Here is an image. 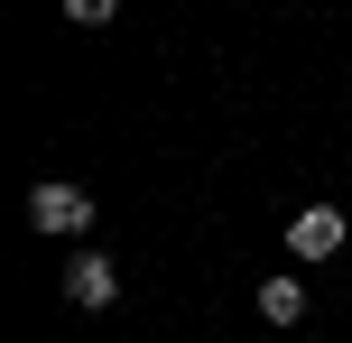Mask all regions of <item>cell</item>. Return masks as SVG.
Segmentation results:
<instances>
[{
    "mask_svg": "<svg viewBox=\"0 0 352 343\" xmlns=\"http://www.w3.org/2000/svg\"><path fill=\"white\" fill-rule=\"evenodd\" d=\"M111 288H121V269H111L102 251H84V260H74V269H65V297H74V307H84V316H102V307H111Z\"/></svg>",
    "mask_w": 352,
    "mask_h": 343,
    "instance_id": "cell-3",
    "label": "cell"
},
{
    "mask_svg": "<svg viewBox=\"0 0 352 343\" xmlns=\"http://www.w3.org/2000/svg\"><path fill=\"white\" fill-rule=\"evenodd\" d=\"M287 251L297 260H334L343 251V204H306V214L287 223Z\"/></svg>",
    "mask_w": 352,
    "mask_h": 343,
    "instance_id": "cell-2",
    "label": "cell"
},
{
    "mask_svg": "<svg viewBox=\"0 0 352 343\" xmlns=\"http://www.w3.org/2000/svg\"><path fill=\"white\" fill-rule=\"evenodd\" d=\"M250 307H260L269 325H297V316H306V288H297V278H269V288L250 297Z\"/></svg>",
    "mask_w": 352,
    "mask_h": 343,
    "instance_id": "cell-4",
    "label": "cell"
},
{
    "mask_svg": "<svg viewBox=\"0 0 352 343\" xmlns=\"http://www.w3.org/2000/svg\"><path fill=\"white\" fill-rule=\"evenodd\" d=\"M28 223H37V232H84V223H93V195H84V186H37V195H28Z\"/></svg>",
    "mask_w": 352,
    "mask_h": 343,
    "instance_id": "cell-1",
    "label": "cell"
}]
</instances>
